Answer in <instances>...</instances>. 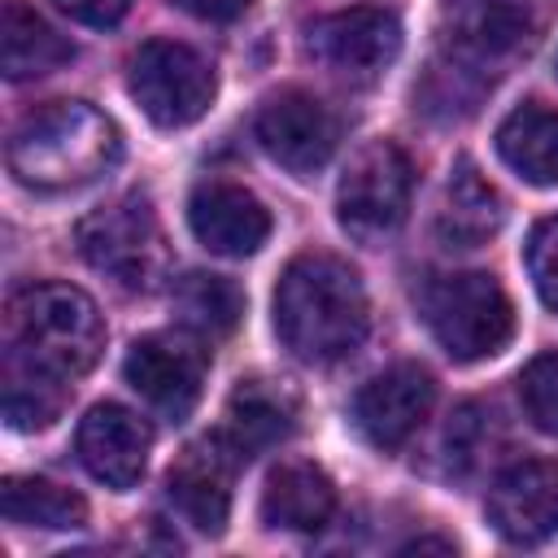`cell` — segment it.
Instances as JSON below:
<instances>
[{"mask_svg":"<svg viewBox=\"0 0 558 558\" xmlns=\"http://www.w3.org/2000/svg\"><path fill=\"white\" fill-rule=\"evenodd\" d=\"M371 327L362 279L331 253L296 257L275 288V331L283 349L310 366L349 357Z\"/></svg>","mask_w":558,"mask_h":558,"instance_id":"obj_1","label":"cell"},{"mask_svg":"<svg viewBox=\"0 0 558 558\" xmlns=\"http://www.w3.org/2000/svg\"><path fill=\"white\" fill-rule=\"evenodd\" d=\"M122 157L118 126L87 100H57L26 113L9 140V170L35 192H74L96 183Z\"/></svg>","mask_w":558,"mask_h":558,"instance_id":"obj_2","label":"cell"},{"mask_svg":"<svg viewBox=\"0 0 558 558\" xmlns=\"http://www.w3.org/2000/svg\"><path fill=\"white\" fill-rule=\"evenodd\" d=\"M9 357L52 379H74L96 366L105 323L96 301L70 283H35L9 301Z\"/></svg>","mask_w":558,"mask_h":558,"instance_id":"obj_3","label":"cell"},{"mask_svg":"<svg viewBox=\"0 0 558 558\" xmlns=\"http://www.w3.org/2000/svg\"><path fill=\"white\" fill-rule=\"evenodd\" d=\"M545 17L549 0H440V65L488 87L536 48Z\"/></svg>","mask_w":558,"mask_h":558,"instance_id":"obj_4","label":"cell"},{"mask_svg":"<svg viewBox=\"0 0 558 558\" xmlns=\"http://www.w3.org/2000/svg\"><path fill=\"white\" fill-rule=\"evenodd\" d=\"M423 323L453 362H480L514 336V305L488 270L436 275L418 296Z\"/></svg>","mask_w":558,"mask_h":558,"instance_id":"obj_5","label":"cell"},{"mask_svg":"<svg viewBox=\"0 0 558 558\" xmlns=\"http://www.w3.org/2000/svg\"><path fill=\"white\" fill-rule=\"evenodd\" d=\"M78 253L92 270L109 275L126 292H153L166 279L170 248L161 235V222L148 205V196H118L100 209H92L78 231Z\"/></svg>","mask_w":558,"mask_h":558,"instance_id":"obj_6","label":"cell"},{"mask_svg":"<svg viewBox=\"0 0 558 558\" xmlns=\"http://www.w3.org/2000/svg\"><path fill=\"white\" fill-rule=\"evenodd\" d=\"M410 192H414L410 157L392 140H375L349 161L336 187V218L357 244L375 248L388 235H397V227L405 222Z\"/></svg>","mask_w":558,"mask_h":558,"instance_id":"obj_7","label":"cell"},{"mask_svg":"<svg viewBox=\"0 0 558 558\" xmlns=\"http://www.w3.org/2000/svg\"><path fill=\"white\" fill-rule=\"evenodd\" d=\"M126 92L144 109L148 122H157V126H187V122L205 118V109L214 105L218 78H214V65L201 52H192L187 44L148 39L131 57Z\"/></svg>","mask_w":558,"mask_h":558,"instance_id":"obj_8","label":"cell"},{"mask_svg":"<svg viewBox=\"0 0 558 558\" xmlns=\"http://www.w3.org/2000/svg\"><path fill=\"white\" fill-rule=\"evenodd\" d=\"M305 52L344 83H375L401 52V22L379 4H353L310 22Z\"/></svg>","mask_w":558,"mask_h":558,"instance_id":"obj_9","label":"cell"},{"mask_svg":"<svg viewBox=\"0 0 558 558\" xmlns=\"http://www.w3.org/2000/svg\"><path fill=\"white\" fill-rule=\"evenodd\" d=\"M205 349L183 331H153L131 344L122 375L126 384L166 418H187L205 388Z\"/></svg>","mask_w":558,"mask_h":558,"instance_id":"obj_10","label":"cell"},{"mask_svg":"<svg viewBox=\"0 0 558 558\" xmlns=\"http://www.w3.org/2000/svg\"><path fill=\"white\" fill-rule=\"evenodd\" d=\"M257 144L266 148L270 161H279L288 174L305 179L314 170H323L336 153V118L331 109L310 96V92H279L262 105L257 113Z\"/></svg>","mask_w":558,"mask_h":558,"instance_id":"obj_11","label":"cell"},{"mask_svg":"<svg viewBox=\"0 0 558 558\" xmlns=\"http://www.w3.org/2000/svg\"><path fill=\"white\" fill-rule=\"evenodd\" d=\"M240 458L235 449L218 436H201L192 440L166 471V493L174 501V510L196 527L218 536L227 527L231 514V475H235Z\"/></svg>","mask_w":558,"mask_h":558,"instance_id":"obj_12","label":"cell"},{"mask_svg":"<svg viewBox=\"0 0 558 558\" xmlns=\"http://www.w3.org/2000/svg\"><path fill=\"white\" fill-rule=\"evenodd\" d=\"M488 523L510 545H541L558 532V462L523 458L488 488Z\"/></svg>","mask_w":558,"mask_h":558,"instance_id":"obj_13","label":"cell"},{"mask_svg":"<svg viewBox=\"0 0 558 558\" xmlns=\"http://www.w3.org/2000/svg\"><path fill=\"white\" fill-rule=\"evenodd\" d=\"M432 401H436L432 375L414 362H401L379 371L371 384H362V392L353 397V427L375 449H397L418 432Z\"/></svg>","mask_w":558,"mask_h":558,"instance_id":"obj_14","label":"cell"},{"mask_svg":"<svg viewBox=\"0 0 558 558\" xmlns=\"http://www.w3.org/2000/svg\"><path fill=\"white\" fill-rule=\"evenodd\" d=\"M153 449V427L126 405H92L78 423V462L109 488H135Z\"/></svg>","mask_w":558,"mask_h":558,"instance_id":"obj_15","label":"cell"},{"mask_svg":"<svg viewBox=\"0 0 558 558\" xmlns=\"http://www.w3.org/2000/svg\"><path fill=\"white\" fill-rule=\"evenodd\" d=\"M187 222L218 257H253L270 235L266 205L240 183H201L187 201Z\"/></svg>","mask_w":558,"mask_h":558,"instance_id":"obj_16","label":"cell"},{"mask_svg":"<svg viewBox=\"0 0 558 558\" xmlns=\"http://www.w3.org/2000/svg\"><path fill=\"white\" fill-rule=\"evenodd\" d=\"M501 218L506 209L497 187L471 161H453L440 209H436V240L445 248H480L501 231Z\"/></svg>","mask_w":558,"mask_h":558,"instance_id":"obj_17","label":"cell"},{"mask_svg":"<svg viewBox=\"0 0 558 558\" xmlns=\"http://www.w3.org/2000/svg\"><path fill=\"white\" fill-rule=\"evenodd\" d=\"M296 427V401L266 379H244L227 401V427L222 440L235 449L240 462L266 453L270 445L288 440Z\"/></svg>","mask_w":558,"mask_h":558,"instance_id":"obj_18","label":"cell"},{"mask_svg":"<svg viewBox=\"0 0 558 558\" xmlns=\"http://www.w3.org/2000/svg\"><path fill=\"white\" fill-rule=\"evenodd\" d=\"M336 514V488L314 462H283L262 488V519L283 532H318Z\"/></svg>","mask_w":558,"mask_h":558,"instance_id":"obj_19","label":"cell"},{"mask_svg":"<svg viewBox=\"0 0 558 558\" xmlns=\"http://www.w3.org/2000/svg\"><path fill=\"white\" fill-rule=\"evenodd\" d=\"M70 57H74V44L61 31H52L31 4H22V0L4 4V13H0V70H4V78H13V83L39 78V74L61 70Z\"/></svg>","mask_w":558,"mask_h":558,"instance_id":"obj_20","label":"cell"},{"mask_svg":"<svg viewBox=\"0 0 558 558\" xmlns=\"http://www.w3.org/2000/svg\"><path fill=\"white\" fill-rule=\"evenodd\" d=\"M497 153L523 183L554 187L558 183V109L519 105L497 126Z\"/></svg>","mask_w":558,"mask_h":558,"instance_id":"obj_21","label":"cell"},{"mask_svg":"<svg viewBox=\"0 0 558 558\" xmlns=\"http://www.w3.org/2000/svg\"><path fill=\"white\" fill-rule=\"evenodd\" d=\"M0 514L22 527H48V532H70L87 523V501L52 480L39 475H9L0 484Z\"/></svg>","mask_w":558,"mask_h":558,"instance_id":"obj_22","label":"cell"},{"mask_svg":"<svg viewBox=\"0 0 558 558\" xmlns=\"http://www.w3.org/2000/svg\"><path fill=\"white\" fill-rule=\"evenodd\" d=\"M170 301L179 323L196 336H227L244 318V292L227 275H209V270H187L183 279H174Z\"/></svg>","mask_w":558,"mask_h":558,"instance_id":"obj_23","label":"cell"},{"mask_svg":"<svg viewBox=\"0 0 558 558\" xmlns=\"http://www.w3.org/2000/svg\"><path fill=\"white\" fill-rule=\"evenodd\" d=\"M61 384L44 371H31L9 357V379H4V423L17 432H39L61 414Z\"/></svg>","mask_w":558,"mask_h":558,"instance_id":"obj_24","label":"cell"},{"mask_svg":"<svg viewBox=\"0 0 558 558\" xmlns=\"http://www.w3.org/2000/svg\"><path fill=\"white\" fill-rule=\"evenodd\" d=\"M519 401H523L527 418L541 432L558 436V353H541V357H532L523 366V375H519Z\"/></svg>","mask_w":558,"mask_h":558,"instance_id":"obj_25","label":"cell"},{"mask_svg":"<svg viewBox=\"0 0 558 558\" xmlns=\"http://www.w3.org/2000/svg\"><path fill=\"white\" fill-rule=\"evenodd\" d=\"M527 275L536 283V296L558 314V214L532 227V235H527Z\"/></svg>","mask_w":558,"mask_h":558,"instance_id":"obj_26","label":"cell"},{"mask_svg":"<svg viewBox=\"0 0 558 558\" xmlns=\"http://www.w3.org/2000/svg\"><path fill=\"white\" fill-rule=\"evenodd\" d=\"M52 9L65 13L70 22H83V26L105 31V26H118L126 17L131 0H52Z\"/></svg>","mask_w":558,"mask_h":558,"instance_id":"obj_27","label":"cell"},{"mask_svg":"<svg viewBox=\"0 0 558 558\" xmlns=\"http://www.w3.org/2000/svg\"><path fill=\"white\" fill-rule=\"evenodd\" d=\"M174 4L201 22H235L253 0H174Z\"/></svg>","mask_w":558,"mask_h":558,"instance_id":"obj_28","label":"cell"},{"mask_svg":"<svg viewBox=\"0 0 558 558\" xmlns=\"http://www.w3.org/2000/svg\"><path fill=\"white\" fill-rule=\"evenodd\" d=\"M405 549H453L449 541H414V545H405Z\"/></svg>","mask_w":558,"mask_h":558,"instance_id":"obj_29","label":"cell"},{"mask_svg":"<svg viewBox=\"0 0 558 558\" xmlns=\"http://www.w3.org/2000/svg\"><path fill=\"white\" fill-rule=\"evenodd\" d=\"M554 65H558V61H554Z\"/></svg>","mask_w":558,"mask_h":558,"instance_id":"obj_30","label":"cell"}]
</instances>
